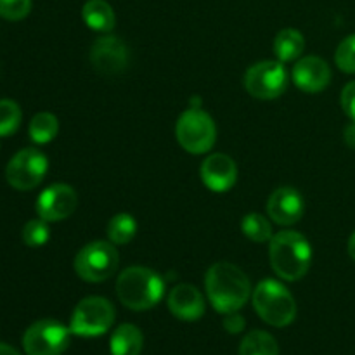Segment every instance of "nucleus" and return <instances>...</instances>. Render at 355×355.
<instances>
[{
    "label": "nucleus",
    "instance_id": "0eeeda50",
    "mask_svg": "<svg viewBox=\"0 0 355 355\" xmlns=\"http://www.w3.org/2000/svg\"><path fill=\"white\" fill-rule=\"evenodd\" d=\"M114 307L103 297L83 298L73 311L69 331L76 336H101L113 326Z\"/></svg>",
    "mask_w": 355,
    "mask_h": 355
},
{
    "label": "nucleus",
    "instance_id": "f257e3e1",
    "mask_svg": "<svg viewBox=\"0 0 355 355\" xmlns=\"http://www.w3.org/2000/svg\"><path fill=\"white\" fill-rule=\"evenodd\" d=\"M205 286L211 307L224 315L238 312L252 295L246 274L229 262L214 263L205 276Z\"/></svg>",
    "mask_w": 355,
    "mask_h": 355
},
{
    "label": "nucleus",
    "instance_id": "393cba45",
    "mask_svg": "<svg viewBox=\"0 0 355 355\" xmlns=\"http://www.w3.org/2000/svg\"><path fill=\"white\" fill-rule=\"evenodd\" d=\"M49 236H51V231H49L47 222L40 217L35 218V220H30L23 227V241L30 248H40V246H44L49 241Z\"/></svg>",
    "mask_w": 355,
    "mask_h": 355
},
{
    "label": "nucleus",
    "instance_id": "423d86ee",
    "mask_svg": "<svg viewBox=\"0 0 355 355\" xmlns=\"http://www.w3.org/2000/svg\"><path fill=\"white\" fill-rule=\"evenodd\" d=\"M120 255L111 241H94L75 257V272L87 283H103L116 272Z\"/></svg>",
    "mask_w": 355,
    "mask_h": 355
},
{
    "label": "nucleus",
    "instance_id": "473e14b6",
    "mask_svg": "<svg viewBox=\"0 0 355 355\" xmlns=\"http://www.w3.org/2000/svg\"><path fill=\"white\" fill-rule=\"evenodd\" d=\"M189 103H191V107H201V99H200V97H194V99H191Z\"/></svg>",
    "mask_w": 355,
    "mask_h": 355
},
{
    "label": "nucleus",
    "instance_id": "6ab92c4d",
    "mask_svg": "<svg viewBox=\"0 0 355 355\" xmlns=\"http://www.w3.org/2000/svg\"><path fill=\"white\" fill-rule=\"evenodd\" d=\"M305 38L295 28L281 30L274 38V54L277 55L281 62H290L300 58L304 54Z\"/></svg>",
    "mask_w": 355,
    "mask_h": 355
},
{
    "label": "nucleus",
    "instance_id": "c85d7f7f",
    "mask_svg": "<svg viewBox=\"0 0 355 355\" xmlns=\"http://www.w3.org/2000/svg\"><path fill=\"white\" fill-rule=\"evenodd\" d=\"M245 326H246V321L241 314H238V312L225 314L224 329L227 333H231V335H238V333H241L243 329H245Z\"/></svg>",
    "mask_w": 355,
    "mask_h": 355
},
{
    "label": "nucleus",
    "instance_id": "ddd939ff",
    "mask_svg": "<svg viewBox=\"0 0 355 355\" xmlns=\"http://www.w3.org/2000/svg\"><path fill=\"white\" fill-rule=\"evenodd\" d=\"M291 78L300 90L307 94H315L329 85L331 69L324 59L318 58V55H307L293 66Z\"/></svg>",
    "mask_w": 355,
    "mask_h": 355
},
{
    "label": "nucleus",
    "instance_id": "dca6fc26",
    "mask_svg": "<svg viewBox=\"0 0 355 355\" xmlns=\"http://www.w3.org/2000/svg\"><path fill=\"white\" fill-rule=\"evenodd\" d=\"M168 309L180 321H198L205 314V298L191 284H177L168 295Z\"/></svg>",
    "mask_w": 355,
    "mask_h": 355
},
{
    "label": "nucleus",
    "instance_id": "6e6552de",
    "mask_svg": "<svg viewBox=\"0 0 355 355\" xmlns=\"http://www.w3.org/2000/svg\"><path fill=\"white\" fill-rule=\"evenodd\" d=\"M69 331L54 319L33 322L23 335V349L26 355H61L69 345Z\"/></svg>",
    "mask_w": 355,
    "mask_h": 355
},
{
    "label": "nucleus",
    "instance_id": "7ed1b4c3",
    "mask_svg": "<svg viewBox=\"0 0 355 355\" xmlns=\"http://www.w3.org/2000/svg\"><path fill=\"white\" fill-rule=\"evenodd\" d=\"M116 293L130 311H149L163 298L165 283L158 272L148 267H128L118 276Z\"/></svg>",
    "mask_w": 355,
    "mask_h": 355
},
{
    "label": "nucleus",
    "instance_id": "a878e982",
    "mask_svg": "<svg viewBox=\"0 0 355 355\" xmlns=\"http://www.w3.org/2000/svg\"><path fill=\"white\" fill-rule=\"evenodd\" d=\"M335 62L342 71L355 73V35H350L335 52Z\"/></svg>",
    "mask_w": 355,
    "mask_h": 355
},
{
    "label": "nucleus",
    "instance_id": "f03ea898",
    "mask_svg": "<svg viewBox=\"0 0 355 355\" xmlns=\"http://www.w3.org/2000/svg\"><path fill=\"white\" fill-rule=\"evenodd\" d=\"M269 259L272 270L281 279L298 281L311 269L312 248L300 232L281 231L270 239Z\"/></svg>",
    "mask_w": 355,
    "mask_h": 355
},
{
    "label": "nucleus",
    "instance_id": "4468645a",
    "mask_svg": "<svg viewBox=\"0 0 355 355\" xmlns=\"http://www.w3.org/2000/svg\"><path fill=\"white\" fill-rule=\"evenodd\" d=\"M201 180L214 193H225L238 180V166L234 159L222 153L210 155L201 165Z\"/></svg>",
    "mask_w": 355,
    "mask_h": 355
},
{
    "label": "nucleus",
    "instance_id": "9d476101",
    "mask_svg": "<svg viewBox=\"0 0 355 355\" xmlns=\"http://www.w3.org/2000/svg\"><path fill=\"white\" fill-rule=\"evenodd\" d=\"M47 170V156L38 149L26 148L16 153L7 163L6 179L14 189L31 191L44 180Z\"/></svg>",
    "mask_w": 355,
    "mask_h": 355
},
{
    "label": "nucleus",
    "instance_id": "f3484780",
    "mask_svg": "<svg viewBox=\"0 0 355 355\" xmlns=\"http://www.w3.org/2000/svg\"><path fill=\"white\" fill-rule=\"evenodd\" d=\"M82 17L87 26L94 31L107 33L116 24L114 10L106 0H89L82 9Z\"/></svg>",
    "mask_w": 355,
    "mask_h": 355
},
{
    "label": "nucleus",
    "instance_id": "412c9836",
    "mask_svg": "<svg viewBox=\"0 0 355 355\" xmlns=\"http://www.w3.org/2000/svg\"><path fill=\"white\" fill-rule=\"evenodd\" d=\"M137 234V222L132 215L118 214L107 224V238L113 245H127Z\"/></svg>",
    "mask_w": 355,
    "mask_h": 355
},
{
    "label": "nucleus",
    "instance_id": "cd10ccee",
    "mask_svg": "<svg viewBox=\"0 0 355 355\" xmlns=\"http://www.w3.org/2000/svg\"><path fill=\"white\" fill-rule=\"evenodd\" d=\"M340 103H342V107L347 116L355 121V80L347 83L345 89L342 90V99H340Z\"/></svg>",
    "mask_w": 355,
    "mask_h": 355
},
{
    "label": "nucleus",
    "instance_id": "9b49d317",
    "mask_svg": "<svg viewBox=\"0 0 355 355\" xmlns=\"http://www.w3.org/2000/svg\"><path fill=\"white\" fill-rule=\"evenodd\" d=\"M90 64L99 75L116 76L130 64V51L123 40L106 35L97 38L90 47Z\"/></svg>",
    "mask_w": 355,
    "mask_h": 355
},
{
    "label": "nucleus",
    "instance_id": "aec40b11",
    "mask_svg": "<svg viewBox=\"0 0 355 355\" xmlns=\"http://www.w3.org/2000/svg\"><path fill=\"white\" fill-rule=\"evenodd\" d=\"M239 355H279L277 342L267 331H250L239 345Z\"/></svg>",
    "mask_w": 355,
    "mask_h": 355
},
{
    "label": "nucleus",
    "instance_id": "7c9ffc66",
    "mask_svg": "<svg viewBox=\"0 0 355 355\" xmlns=\"http://www.w3.org/2000/svg\"><path fill=\"white\" fill-rule=\"evenodd\" d=\"M0 355H21L14 347L7 345V343H0Z\"/></svg>",
    "mask_w": 355,
    "mask_h": 355
},
{
    "label": "nucleus",
    "instance_id": "39448f33",
    "mask_svg": "<svg viewBox=\"0 0 355 355\" xmlns=\"http://www.w3.org/2000/svg\"><path fill=\"white\" fill-rule=\"evenodd\" d=\"M175 137L182 149L191 155H205L215 146L217 127L207 111L201 107H189L177 120Z\"/></svg>",
    "mask_w": 355,
    "mask_h": 355
},
{
    "label": "nucleus",
    "instance_id": "20e7f679",
    "mask_svg": "<svg viewBox=\"0 0 355 355\" xmlns=\"http://www.w3.org/2000/svg\"><path fill=\"white\" fill-rule=\"evenodd\" d=\"M259 318L274 328H286L297 318V304L286 286L274 279L257 284L252 295Z\"/></svg>",
    "mask_w": 355,
    "mask_h": 355
},
{
    "label": "nucleus",
    "instance_id": "f8f14e48",
    "mask_svg": "<svg viewBox=\"0 0 355 355\" xmlns=\"http://www.w3.org/2000/svg\"><path fill=\"white\" fill-rule=\"evenodd\" d=\"M78 205L75 189L68 184H52L37 200V214L45 222H61L71 217Z\"/></svg>",
    "mask_w": 355,
    "mask_h": 355
},
{
    "label": "nucleus",
    "instance_id": "a211bd4d",
    "mask_svg": "<svg viewBox=\"0 0 355 355\" xmlns=\"http://www.w3.org/2000/svg\"><path fill=\"white\" fill-rule=\"evenodd\" d=\"M144 338L137 326L121 324L114 329L110 340L111 355H141Z\"/></svg>",
    "mask_w": 355,
    "mask_h": 355
},
{
    "label": "nucleus",
    "instance_id": "1a4fd4ad",
    "mask_svg": "<svg viewBox=\"0 0 355 355\" xmlns=\"http://www.w3.org/2000/svg\"><path fill=\"white\" fill-rule=\"evenodd\" d=\"M288 87V71L281 61H260L245 73V89L257 99L279 97Z\"/></svg>",
    "mask_w": 355,
    "mask_h": 355
},
{
    "label": "nucleus",
    "instance_id": "bb28decb",
    "mask_svg": "<svg viewBox=\"0 0 355 355\" xmlns=\"http://www.w3.org/2000/svg\"><path fill=\"white\" fill-rule=\"evenodd\" d=\"M31 0H0V17L7 21H21L30 14Z\"/></svg>",
    "mask_w": 355,
    "mask_h": 355
},
{
    "label": "nucleus",
    "instance_id": "2f4dec72",
    "mask_svg": "<svg viewBox=\"0 0 355 355\" xmlns=\"http://www.w3.org/2000/svg\"><path fill=\"white\" fill-rule=\"evenodd\" d=\"M349 255H350V259L355 262V232L350 236V239H349Z\"/></svg>",
    "mask_w": 355,
    "mask_h": 355
},
{
    "label": "nucleus",
    "instance_id": "c756f323",
    "mask_svg": "<svg viewBox=\"0 0 355 355\" xmlns=\"http://www.w3.org/2000/svg\"><path fill=\"white\" fill-rule=\"evenodd\" d=\"M343 139H345V144L350 149H355V121L347 125L345 132H343Z\"/></svg>",
    "mask_w": 355,
    "mask_h": 355
},
{
    "label": "nucleus",
    "instance_id": "5701e85b",
    "mask_svg": "<svg viewBox=\"0 0 355 355\" xmlns=\"http://www.w3.org/2000/svg\"><path fill=\"white\" fill-rule=\"evenodd\" d=\"M243 234L253 243H267L272 239V224L260 214H248L241 222Z\"/></svg>",
    "mask_w": 355,
    "mask_h": 355
},
{
    "label": "nucleus",
    "instance_id": "2eb2a0df",
    "mask_svg": "<svg viewBox=\"0 0 355 355\" xmlns=\"http://www.w3.org/2000/svg\"><path fill=\"white\" fill-rule=\"evenodd\" d=\"M304 198L293 187H279L267 201V214L276 224L293 225L304 217Z\"/></svg>",
    "mask_w": 355,
    "mask_h": 355
},
{
    "label": "nucleus",
    "instance_id": "4be33fe9",
    "mask_svg": "<svg viewBox=\"0 0 355 355\" xmlns=\"http://www.w3.org/2000/svg\"><path fill=\"white\" fill-rule=\"evenodd\" d=\"M30 139L37 144H47L55 139L59 132V121L52 113H38L30 121Z\"/></svg>",
    "mask_w": 355,
    "mask_h": 355
},
{
    "label": "nucleus",
    "instance_id": "b1692460",
    "mask_svg": "<svg viewBox=\"0 0 355 355\" xmlns=\"http://www.w3.org/2000/svg\"><path fill=\"white\" fill-rule=\"evenodd\" d=\"M23 113L19 104L10 99H0V137H9L19 128Z\"/></svg>",
    "mask_w": 355,
    "mask_h": 355
}]
</instances>
